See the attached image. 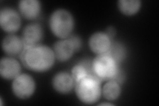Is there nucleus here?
Instances as JSON below:
<instances>
[{"instance_id": "obj_1", "label": "nucleus", "mask_w": 159, "mask_h": 106, "mask_svg": "<svg viewBox=\"0 0 159 106\" xmlns=\"http://www.w3.org/2000/svg\"><path fill=\"white\" fill-rule=\"evenodd\" d=\"M21 59L28 69L35 72H44L52 67L55 56L53 50L49 47L37 44L25 47L21 54Z\"/></svg>"}, {"instance_id": "obj_2", "label": "nucleus", "mask_w": 159, "mask_h": 106, "mask_svg": "<svg viewBox=\"0 0 159 106\" xmlns=\"http://www.w3.org/2000/svg\"><path fill=\"white\" fill-rule=\"evenodd\" d=\"M101 84L102 80L96 76L88 74L74 85L77 97L86 104L96 103L102 95Z\"/></svg>"}, {"instance_id": "obj_3", "label": "nucleus", "mask_w": 159, "mask_h": 106, "mask_svg": "<svg viewBox=\"0 0 159 106\" xmlns=\"http://www.w3.org/2000/svg\"><path fill=\"white\" fill-rule=\"evenodd\" d=\"M74 19L72 14L64 9L55 10L49 19V26L55 36L66 39L70 35L74 28Z\"/></svg>"}, {"instance_id": "obj_4", "label": "nucleus", "mask_w": 159, "mask_h": 106, "mask_svg": "<svg viewBox=\"0 0 159 106\" xmlns=\"http://www.w3.org/2000/svg\"><path fill=\"white\" fill-rule=\"evenodd\" d=\"M94 76L102 80H114L120 70L118 63L106 53L98 54L92 61Z\"/></svg>"}, {"instance_id": "obj_5", "label": "nucleus", "mask_w": 159, "mask_h": 106, "mask_svg": "<svg viewBox=\"0 0 159 106\" xmlns=\"http://www.w3.org/2000/svg\"><path fill=\"white\" fill-rule=\"evenodd\" d=\"M35 90V82L31 76L20 74L13 79L12 91L16 97L20 99H27L33 94Z\"/></svg>"}, {"instance_id": "obj_6", "label": "nucleus", "mask_w": 159, "mask_h": 106, "mask_svg": "<svg viewBox=\"0 0 159 106\" xmlns=\"http://www.w3.org/2000/svg\"><path fill=\"white\" fill-rule=\"evenodd\" d=\"M21 17L16 10L4 7L0 11V25L2 29L9 33L16 32L21 27Z\"/></svg>"}, {"instance_id": "obj_7", "label": "nucleus", "mask_w": 159, "mask_h": 106, "mask_svg": "<svg viewBox=\"0 0 159 106\" xmlns=\"http://www.w3.org/2000/svg\"><path fill=\"white\" fill-rule=\"evenodd\" d=\"M43 36V30L41 25L37 23H30L24 28L22 40L25 47H30L39 44Z\"/></svg>"}, {"instance_id": "obj_8", "label": "nucleus", "mask_w": 159, "mask_h": 106, "mask_svg": "<svg viewBox=\"0 0 159 106\" xmlns=\"http://www.w3.org/2000/svg\"><path fill=\"white\" fill-rule=\"evenodd\" d=\"M89 47L94 53L100 54L106 53L111 45V39L106 33H93L89 39Z\"/></svg>"}, {"instance_id": "obj_9", "label": "nucleus", "mask_w": 159, "mask_h": 106, "mask_svg": "<svg viewBox=\"0 0 159 106\" xmlns=\"http://www.w3.org/2000/svg\"><path fill=\"white\" fill-rule=\"evenodd\" d=\"M21 65L16 59L11 57H3L0 61V74L2 77L11 80L16 78L21 72Z\"/></svg>"}, {"instance_id": "obj_10", "label": "nucleus", "mask_w": 159, "mask_h": 106, "mask_svg": "<svg viewBox=\"0 0 159 106\" xmlns=\"http://www.w3.org/2000/svg\"><path fill=\"white\" fill-rule=\"evenodd\" d=\"M53 51L55 58L59 61L64 62L70 58L75 52L74 46L69 38L62 39L54 44Z\"/></svg>"}, {"instance_id": "obj_11", "label": "nucleus", "mask_w": 159, "mask_h": 106, "mask_svg": "<svg viewBox=\"0 0 159 106\" xmlns=\"http://www.w3.org/2000/svg\"><path fill=\"white\" fill-rule=\"evenodd\" d=\"M25 48L22 39L17 35L10 34L5 37L2 41V49L9 56H16L21 54Z\"/></svg>"}, {"instance_id": "obj_12", "label": "nucleus", "mask_w": 159, "mask_h": 106, "mask_svg": "<svg viewBox=\"0 0 159 106\" xmlns=\"http://www.w3.org/2000/svg\"><path fill=\"white\" fill-rule=\"evenodd\" d=\"M75 83L72 75L65 72L57 73L52 78V85L57 92L67 94L73 89Z\"/></svg>"}, {"instance_id": "obj_13", "label": "nucleus", "mask_w": 159, "mask_h": 106, "mask_svg": "<svg viewBox=\"0 0 159 106\" xmlns=\"http://www.w3.org/2000/svg\"><path fill=\"white\" fill-rule=\"evenodd\" d=\"M20 13L27 19H36L41 12V3L38 0H21L19 3Z\"/></svg>"}, {"instance_id": "obj_14", "label": "nucleus", "mask_w": 159, "mask_h": 106, "mask_svg": "<svg viewBox=\"0 0 159 106\" xmlns=\"http://www.w3.org/2000/svg\"><path fill=\"white\" fill-rule=\"evenodd\" d=\"M102 94L107 100H116L121 94L120 85L115 80H107L102 89Z\"/></svg>"}, {"instance_id": "obj_15", "label": "nucleus", "mask_w": 159, "mask_h": 106, "mask_svg": "<svg viewBox=\"0 0 159 106\" xmlns=\"http://www.w3.org/2000/svg\"><path fill=\"white\" fill-rule=\"evenodd\" d=\"M120 12L126 16H132L139 12L141 6L140 0H119L117 3Z\"/></svg>"}, {"instance_id": "obj_16", "label": "nucleus", "mask_w": 159, "mask_h": 106, "mask_svg": "<svg viewBox=\"0 0 159 106\" xmlns=\"http://www.w3.org/2000/svg\"><path fill=\"white\" fill-rule=\"evenodd\" d=\"M119 64L125 58L126 50L123 45L117 41H111V45L106 53Z\"/></svg>"}, {"instance_id": "obj_17", "label": "nucleus", "mask_w": 159, "mask_h": 106, "mask_svg": "<svg viewBox=\"0 0 159 106\" xmlns=\"http://www.w3.org/2000/svg\"><path fill=\"white\" fill-rule=\"evenodd\" d=\"M89 74L87 68L81 62L74 66L72 69V77L74 83H76L79 80L85 78Z\"/></svg>"}, {"instance_id": "obj_18", "label": "nucleus", "mask_w": 159, "mask_h": 106, "mask_svg": "<svg viewBox=\"0 0 159 106\" xmlns=\"http://www.w3.org/2000/svg\"><path fill=\"white\" fill-rule=\"evenodd\" d=\"M68 38L71 40V41L72 42L74 48H75V52L78 51L82 47V41L80 38L78 36H76V35H72V36H70Z\"/></svg>"}, {"instance_id": "obj_19", "label": "nucleus", "mask_w": 159, "mask_h": 106, "mask_svg": "<svg viewBox=\"0 0 159 106\" xmlns=\"http://www.w3.org/2000/svg\"><path fill=\"white\" fill-rule=\"evenodd\" d=\"M106 33L107 35V36L109 38L111 39V38H113L114 37L116 36V30L113 27H108L106 29Z\"/></svg>"}, {"instance_id": "obj_20", "label": "nucleus", "mask_w": 159, "mask_h": 106, "mask_svg": "<svg viewBox=\"0 0 159 106\" xmlns=\"http://www.w3.org/2000/svg\"><path fill=\"white\" fill-rule=\"evenodd\" d=\"M111 104H108V103H102L99 104V105H112Z\"/></svg>"}]
</instances>
